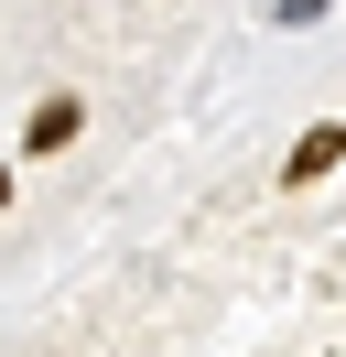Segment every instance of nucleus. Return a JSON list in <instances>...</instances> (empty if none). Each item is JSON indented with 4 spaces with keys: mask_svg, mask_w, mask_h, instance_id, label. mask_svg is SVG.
Instances as JSON below:
<instances>
[{
    "mask_svg": "<svg viewBox=\"0 0 346 357\" xmlns=\"http://www.w3.org/2000/svg\"><path fill=\"white\" fill-rule=\"evenodd\" d=\"M76 130H86V98H76V87H65V98H43V109H33V152H65Z\"/></svg>",
    "mask_w": 346,
    "mask_h": 357,
    "instance_id": "nucleus-2",
    "label": "nucleus"
},
{
    "mask_svg": "<svg viewBox=\"0 0 346 357\" xmlns=\"http://www.w3.org/2000/svg\"><path fill=\"white\" fill-rule=\"evenodd\" d=\"M0 206H11V174H0Z\"/></svg>",
    "mask_w": 346,
    "mask_h": 357,
    "instance_id": "nucleus-4",
    "label": "nucleus"
},
{
    "mask_svg": "<svg viewBox=\"0 0 346 357\" xmlns=\"http://www.w3.org/2000/svg\"><path fill=\"white\" fill-rule=\"evenodd\" d=\"M281 11H292V22H303V11H324V0H281Z\"/></svg>",
    "mask_w": 346,
    "mask_h": 357,
    "instance_id": "nucleus-3",
    "label": "nucleus"
},
{
    "mask_svg": "<svg viewBox=\"0 0 346 357\" xmlns=\"http://www.w3.org/2000/svg\"><path fill=\"white\" fill-rule=\"evenodd\" d=\"M336 162H346V119H324V130H303V141H292V162H281V184H324Z\"/></svg>",
    "mask_w": 346,
    "mask_h": 357,
    "instance_id": "nucleus-1",
    "label": "nucleus"
}]
</instances>
